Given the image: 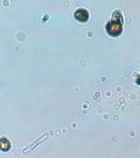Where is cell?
Here are the masks:
<instances>
[{"label":"cell","instance_id":"cell-3","mask_svg":"<svg viewBox=\"0 0 140 158\" xmlns=\"http://www.w3.org/2000/svg\"><path fill=\"white\" fill-rule=\"evenodd\" d=\"M10 149V143L8 139L3 138L0 139V149L3 152H8Z\"/></svg>","mask_w":140,"mask_h":158},{"label":"cell","instance_id":"cell-2","mask_svg":"<svg viewBox=\"0 0 140 158\" xmlns=\"http://www.w3.org/2000/svg\"><path fill=\"white\" fill-rule=\"evenodd\" d=\"M74 17L79 22H85L88 20L89 15L88 12L86 10L79 9L76 11Z\"/></svg>","mask_w":140,"mask_h":158},{"label":"cell","instance_id":"cell-1","mask_svg":"<svg viewBox=\"0 0 140 158\" xmlns=\"http://www.w3.org/2000/svg\"><path fill=\"white\" fill-rule=\"evenodd\" d=\"M116 19L113 20L106 26L107 31L110 35L112 36H117L121 33L122 28L120 15L118 13H116Z\"/></svg>","mask_w":140,"mask_h":158}]
</instances>
